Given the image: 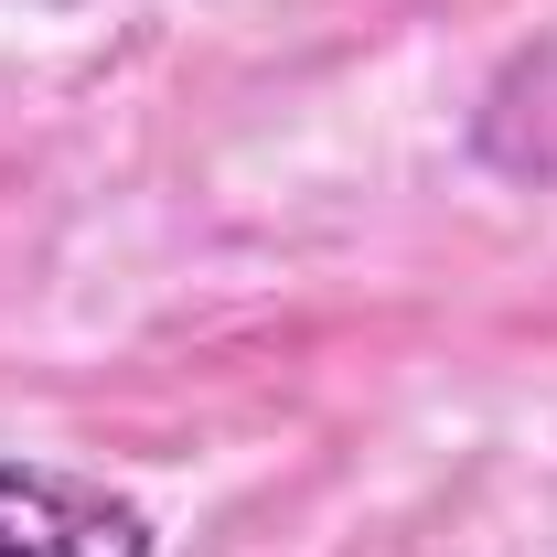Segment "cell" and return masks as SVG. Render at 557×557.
I'll return each mask as SVG.
<instances>
[{
  "label": "cell",
  "instance_id": "cell-1",
  "mask_svg": "<svg viewBox=\"0 0 557 557\" xmlns=\"http://www.w3.org/2000/svg\"><path fill=\"white\" fill-rule=\"evenodd\" d=\"M150 515L129 493L54 472V461H0V557H150Z\"/></svg>",
  "mask_w": 557,
  "mask_h": 557
}]
</instances>
